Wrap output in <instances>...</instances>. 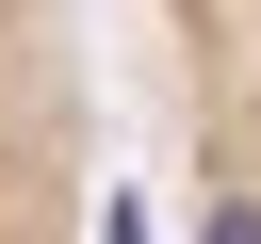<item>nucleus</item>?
Returning a JSON list of instances; mask_svg holds the SVG:
<instances>
[{"mask_svg": "<svg viewBox=\"0 0 261 244\" xmlns=\"http://www.w3.org/2000/svg\"><path fill=\"white\" fill-rule=\"evenodd\" d=\"M147 114L179 244H261V0H147Z\"/></svg>", "mask_w": 261, "mask_h": 244, "instance_id": "nucleus-1", "label": "nucleus"}, {"mask_svg": "<svg viewBox=\"0 0 261 244\" xmlns=\"http://www.w3.org/2000/svg\"><path fill=\"white\" fill-rule=\"evenodd\" d=\"M98 195V33L82 0H0V244H82Z\"/></svg>", "mask_w": 261, "mask_h": 244, "instance_id": "nucleus-2", "label": "nucleus"}]
</instances>
